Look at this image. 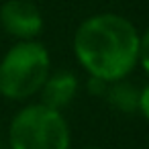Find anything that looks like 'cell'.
I'll return each instance as SVG.
<instances>
[{"mask_svg": "<svg viewBox=\"0 0 149 149\" xmlns=\"http://www.w3.org/2000/svg\"><path fill=\"white\" fill-rule=\"evenodd\" d=\"M84 149H102V147H94V145H92V147H84Z\"/></svg>", "mask_w": 149, "mask_h": 149, "instance_id": "10", "label": "cell"}, {"mask_svg": "<svg viewBox=\"0 0 149 149\" xmlns=\"http://www.w3.org/2000/svg\"><path fill=\"white\" fill-rule=\"evenodd\" d=\"M137 112L145 120H149V82L139 88V106H137Z\"/></svg>", "mask_w": 149, "mask_h": 149, "instance_id": "9", "label": "cell"}, {"mask_svg": "<svg viewBox=\"0 0 149 149\" xmlns=\"http://www.w3.org/2000/svg\"><path fill=\"white\" fill-rule=\"evenodd\" d=\"M80 90V82L78 76L70 70H57V72H49L47 80L43 82L41 90H39V102L63 112V108H68L76 94Z\"/></svg>", "mask_w": 149, "mask_h": 149, "instance_id": "5", "label": "cell"}, {"mask_svg": "<svg viewBox=\"0 0 149 149\" xmlns=\"http://www.w3.org/2000/svg\"><path fill=\"white\" fill-rule=\"evenodd\" d=\"M10 149H72V131L63 112L41 102L15 112L8 125Z\"/></svg>", "mask_w": 149, "mask_h": 149, "instance_id": "3", "label": "cell"}, {"mask_svg": "<svg viewBox=\"0 0 149 149\" xmlns=\"http://www.w3.org/2000/svg\"><path fill=\"white\" fill-rule=\"evenodd\" d=\"M104 98L108 100V104L114 110H118L123 114H133V112H137V106H139V86H135L127 78L108 82Z\"/></svg>", "mask_w": 149, "mask_h": 149, "instance_id": "6", "label": "cell"}, {"mask_svg": "<svg viewBox=\"0 0 149 149\" xmlns=\"http://www.w3.org/2000/svg\"><path fill=\"white\" fill-rule=\"evenodd\" d=\"M72 49L88 76L116 82L139 63V31L123 15L96 13L78 25Z\"/></svg>", "mask_w": 149, "mask_h": 149, "instance_id": "1", "label": "cell"}, {"mask_svg": "<svg viewBox=\"0 0 149 149\" xmlns=\"http://www.w3.org/2000/svg\"><path fill=\"white\" fill-rule=\"evenodd\" d=\"M143 68V72L149 76V27L139 33V63Z\"/></svg>", "mask_w": 149, "mask_h": 149, "instance_id": "7", "label": "cell"}, {"mask_svg": "<svg viewBox=\"0 0 149 149\" xmlns=\"http://www.w3.org/2000/svg\"><path fill=\"white\" fill-rule=\"evenodd\" d=\"M106 88H108V82H104V80H100V78H96V76H88V82H86L88 94L98 96V98H104Z\"/></svg>", "mask_w": 149, "mask_h": 149, "instance_id": "8", "label": "cell"}, {"mask_svg": "<svg viewBox=\"0 0 149 149\" xmlns=\"http://www.w3.org/2000/svg\"><path fill=\"white\" fill-rule=\"evenodd\" d=\"M49 72L51 55L41 41H17L0 59V96L29 100L39 94Z\"/></svg>", "mask_w": 149, "mask_h": 149, "instance_id": "2", "label": "cell"}, {"mask_svg": "<svg viewBox=\"0 0 149 149\" xmlns=\"http://www.w3.org/2000/svg\"><path fill=\"white\" fill-rule=\"evenodd\" d=\"M43 25V15L31 0H6L0 6V27L19 41L37 39Z\"/></svg>", "mask_w": 149, "mask_h": 149, "instance_id": "4", "label": "cell"}]
</instances>
